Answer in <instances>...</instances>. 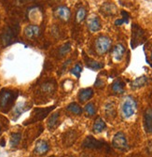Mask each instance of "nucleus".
<instances>
[{"instance_id": "nucleus-27", "label": "nucleus", "mask_w": 152, "mask_h": 157, "mask_svg": "<svg viewBox=\"0 0 152 157\" xmlns=\"http://www.w3.org/2000/svg\"><path fill=\"white\" fill-rule=\"evenodd\" d=\"M106 114L109 116H115L116 115V109L114 103H108L106 106Z\"/></svg>"}, {"instance_id": "nucleus-23", "label": "nucleus", "mask_w": 152, "mask_h": 157, "mask_svg": "<svg viewBox=\"0 0 152 157\" xmlns=\"http://www.w3.org/2000/svg\"><path fill=\"white\" fill-rule=\"evenodd\" d=\"M66 109H67L69 112H71V113H73V114H75V115H81V114H82V111H83L82 109H81V107H80L78 103H76V102L70 103V104L67 106Z\"/></svg>"}, {"instance_id": "nucleus-14", "label": "nucleus", "mask_w": 152, "mask_h": 157, "mask_svg": "<svg viewBox=\"0 0 152 157\" xmlns=\"http://www.w3.org/2000/svg\"><path fill=\"white\" fill-rule=\"evenodd\" d=\"M125 53V47L122 44H117L113 49L112 54L115 61H120Z\"/></svg>"}, {"instance_id": "nucleus-19", "label": "nucleus", "mask_w": 152, "mask_h": 157, "mask_svg": "<svg viewBox=\"0 0 152 157\" xmlns=\"http://www.w3.org/2000/svg\"><path fill=\"white\" fill-rule=\"evenodd\" d=\"M85 61H86V66L87 67L92 69V70H98V69H101L104 65L102 63H99L95 60H92V59H90L88 57H85Z\"/></svg>"}, {"instance_id": "nucleus-6", "label": "nucleus", "mask_w": 152, "mask_h": 157, "mask_svg": "<svg viewBox=\"0 0 152 157\" xmlns=\"http://www.w3.org/2000/svg\"><path fill=\"white\" fill-rule=\"evenodd\" d=\"M87 25H88V28L91 32H98L102 28L100 19L96 15H91V17H89L87 21Z\"/></svg>"}, {"instance_id": "nucleus-10", "label": "nucleus", "mask_w": 152, "mask_h": 157, "mask_svg": "<svg viewBox=\"0 0 152 157\" xmlns=\"http://www.w3.org/2000/svg\"><path fill=\"white\" fill-rule=\"evenodd\" d=\"M144 126L146 133H152V108L147 109L144 114Z\"/></svg>"}, {"instance_id": "nucleus-24", "label": "nucleus", "mask_w": 152, "mask_h": 157, "mask_svg": "<svg viewBox=\"0 0 152 157\" xmlns=\"http://www.w3.org/2000/svg\"><path fill=\"white\" fill-rule=\"evenodd\" d=\"M22 140V135L21 133H12L10 135V140H9V144L12 148L17 147L20 143Z\"/></svg>"}, {"instance_id": "nucleus-12", "label": "nucleus", "mask_w": 152, "mask_h": 157, "mask_svg": "<svg viewBox=\"0 0 152 157\" xmlns=\"http://www.w3.org/2000/svg\"><path fill=\"white\" fill-rule=\"evenodd\" d=\"M40 34V28L37 25H28L24 29V35L28 38H35L37 37Z\"/></svg>"}, {"instance_id": "nucleus-36", "label": "nucleus", "mask_w": 152, "mask_h": 157, "mask_svg": "<svg viewBox=\"0 0 152 157\" xmlns=\"http://www.w3.org/2000/svg\"><path fill=\"white\" fill-rule=\"evenodd\" d=\"M0 146H1V147H5L6 146V140H5L4 137H2V139L0 140Z\"/></svg>"}, {"instance_id": "nucleus-26", "label": "nucleus", "mask_w": 152, "mask_h": 157, "mask_svg": "<svg viewBox=\"0 0 152 157\" xmlns=\"http://www.w3.org/2000/svg\"><path fill=\"white\" fill-rule=\"evenodd\" d=\"M144 49L148 50V53H145L146 54V60L147 62V64L152 67V42L151 43H147L144 46Z\"/></svg>"}, {"instance_id": "nucleus-22", "label": "nucleus", "mask_w": 152, "mask_h": 157, "mask_svg": "<svg viewBox=\"0 0 152 157\" xmlns=\"http://www.w3.org/2000/svg\"><path fill=\"white\" fill-rule=\"evenodd\" d=\"M146 82H147V77L141 76V77L135 78L134 82H132L131 86H132V88H134V89H137V88L143 87Z\"/></svg>"}, {"instance_id": "nucleus-13", "label": "nucleus", "mask_w": 152, "mask_h": 157, "mask_svg": "<svg viewBox=\"0 0 152 157\" xmlns=\"http://www.w3.org/2000/svg\"><path fill=\"white\" fill-rule=\"evenodd\" d=\"M93 95V90L91 88H85V89H81L79 92V100L81 103H84L88 100H90L91 98Z\"/></svg>"}, {"instance_id": "nucleus-32", "label": "nucleus", "mask_w": 152, "mask_h": 157, "mask_svg": "<svg viewBox=\"0 0 152 157\" xmlns=\"http://www.w3.org/2000/svg\"><path fill=\"white\" fill-rule=\"evenodd\" d=\"M81 71H82V67H81V66H80V64H77V65H76V66L72 68L71 73H72L73 75H75L77 78H80V73H81Z\"/></svg>"}, {"instance_id": "nucleus-28", "label": "nucleus", "mask_w": 152, "mask_h": 157, "mask_svg": "<svg viewBox=\"0 0 152 157\" xmlns=\"http://www.w3.org/2000/svg\"><path fill=\"white\" fill-rule=\"evenodd\" d=\"M54 84L51 82H45L41 86V91H43L45 94H50L54 91Z\"/></svg>"}, {"instance_id": "nucleus-37", "label": "nucleus", "mask_w": 152, "mask_h": 157, "mask_svg": "<svg viewBox=\"0 0 152 157\" xmlns=\"http://www.w3.org/2000/svg\"><path fill=\"white\" fill-rule=\"evenodd\" d=\"M55 1H59V0H55Z\"/></svg>"}, {"instance_id": "nucleus-30", "label": "nucleus", "mask_w": 152, "mask_h": 157, "mask_svg": "<svg viewBox=\"0 0 152 157\" xmlns=\"http://www.w3.org/2000/svg\"><path fill=\"white\" fill-rule=\"evenodd\" d=\"M85 111L88 113V115L90 116H92L96 113V109H95V106H94L93 103H88L86 106H85Z\"/></svg>"}, {"instance_id": "nucleus-3", "label": "nucleus", "mask_w": 152, "mask_h": 157, "mask_svg": "<svg viewBox=\"0 0 152 157\" xmlns=\"http://www.w3.org/2000/svg\"><path fill=\"white\" fill-rule=\"evenodd\" d=\"M146 40V34L145 31L137 25H132V40L131 46L132 49H135L138 45L142 44Z\"/></svg>"}, {"instance_id": "nucleus-17", "label": "nucleus", "mask_w": 152, "mask_h": 157, "mask_svg": "<svg viewBox=\"0 0 152 157\" xmlns=\"http://www.w3.org/2000/svg\"><path fill=\"white\" fill-rule=\"evenodd\" d=\"M117 11V8L112 3H105L101 8V12L105 15H114Z\"/></svg>"}, {"instance_id": "nucleus-4", "label": "nucleus", "mask_w": 152, "mask_h": 157, "mask_svg": "<svg viewBox=\"0 0 152 157\" xmlns=\"http://www.w3.org/2000/svg\"><path fill=\"white\" fill-rule=\"evenodd\" d=\"M112 44L111 38L107 36H100L95 40V50L99 54L106 53Z\"/></svg>"}, {"instance_id": "nucleus-16", "label": "nucleus", "mask_w": 152, "mask_h": 157, "mask_svg": "<svg viewBox=\"0 0 152 157\" xmlns=\"http://www.w3.org/2000/svg\"><path fill=\"white\" fill-rule=\"evenodd\" d=\"M106 128V124L105 121L102 119V118L98 117L97 119L95 120V122H94V124H93V127H92L93 132H95V133H101Z\"/></svg>"}, {"instance_id": "nucleus-8", "label": "nucleus", "mask_w": 152, "mask_h": 157, "mask_svg": "<svg viewBox=\"0 0 152 157\" xmlns=\"http://www.w3.org/2000/svg\"><path fill=\"white\" fill-rule=\"evenodd\" d=\"M14 36H15V34H14V31L13 29H11L10 27H7L2 35H1V42L4 46H8L9 45L14 39Z\"/></svg>"}, {"instance_id": "nucleus-18", "label": "nucleus", "mask_w": 152, "mask_h": 157, "mask_svg": "<svg viewBox=\"0 0 152 157\" xmlns=\"http://www.w3.org/2000/svg\"><path fill=\"white\" fill-rule=\"evenodd\" d=\"M28 106L26 105V103H24V102H21V103H18L16 105V107L14 108L13 109V113H14V116L16 118L20 117L24 112H25L26 110H28Z\"/></svg>"}, {"instance_id": "nucleus-34", "label": "nucleus", "mask_w": 152, "mask_h": 157, "mask_svg": "<svg viewBox=\"0 0 152 157\" xmlns=\"http://www.w3.org/2000/svg\"><path fill=\"white\" fill-rule=\"evenodd\" d=\"M147 151H148V153L152 154V141L148 142V144H147Z\"/></svg>"}, {"instance_id": "nucleus-25", "label": "nucleus", "mask_w": 152, "mask_h": 157, "mask_svg": "<svg viewBox=\"0 0 152 157\" xmlns=\"http://www.w3.org/2000/svg\"><path fill=\"white\" fill-rule=\"evenodd\" d=\"M76 137H77V135L75 134V132L74 131H70L69 133H67L65 135V142L64 143H65L67 145V147H69V146H71L75 142Z\"/></svg>"}, {"instance_id": "nucleus-11", "label": "nucleus", "mask_w": 152, "mask_h": 157, "mask_svg": "<svg viewBox=\"0 0 152 157\" xmlns=\"http://www.w3.org/2000/svg\"><path fill=\"white\" fill-rule=\"evenodd\" d=\"M49 150H50V146H49L48 142L43 140H40L35 143V152L37 154H39V155L45 154L46 152L49 151Z\"/></svg>"}, {"instance_id": "nucleus-15", "label": "nucleus", "mask_w": 152, "mask_h": 157, "mask_svg": "<svg viewBox=\"0 0 152 157\" xmlns=\"http://www.w3.org/2000/svg\"><path fill=\"white\" fill-rule=\"evenodd\" d=\"M60 121H59V113L55 112L53 114H51L48 120V127L50 130H54L57 126L59 125Z\"/></svg>"}, {"instance_id": "nucleus-20", "label": "nucleus", "mask_w": 152, "mask_h": 157, "mask_svg": "<svg viewBox=\"0 0 152 157\" xmlns=\"http://www.w3.org/2000/svg\"><path fill=\"white\" fill-rule=\"evenodd\" d=\"M54 109V107L47 108V109H35V116L36 117L35 120H42L49 114L50 111H51Z\"/></svg>"}, {"instance_id": "nucleus-35", "label": "nucleus", "mask_w": 152, "mask_h": 157, "mask_svg": "<svg viewBox=\"0 0 152 157\" xmlns=\"http://www.w3.org/2000/svg\"><path fill=\"white\" fill-rule=\"evenodd\" d=\"M122 24H124V22H123V20H122V19H119V20H117V21L115 22V25H116L117 26H120V25H121Z\"/></svg>"}, {"instance_id": "nucleus-31", "label": "nucleus", "mask_w": 152, "mask_h": 157, "mask_svg": "<svg viewBox=\"0 0 152 157\" xmlns=\"http://www.w3.org/2000/svg\"><path fill=\"white\" fill-rule=\"evenodd\" d=\"M70 50H71V44H70L69 42H67V43H65V45H63V46L59 49V54H60L61 56H64V55H65L67 52H69Z\"/></svg>"}, {"instance_id": "nucleus-1", "label": "nucleus", "mask_w": 152, "mask_h": 157, "mask_svg": "<svg viewBox=\"0 0 152 157\" xmlns=\"http://www.w3.org/2000/svg\"><path fill=\"white\" fill-rule=\"evenodd\" d=\"M18 96L17 92L4 89L0 92V110L7 112Z\"/></svg>"}, {"instance_id": "nucleus-2", "label": "nucleus", "mask_w": 152, "mask_h": 157, "mask_svg": "<svg viewBox=\"0 0 152 157\" xmlns=\"http://www.w3.org/2000/svg\"><path fill=\"white\" fill-rule=\"evenodd\" d=\"M137 109V103L134 97L130 95L126 96L121 104V114L125 119H129L134 115Z\"/></svg>"}, {"instance_id": "nucleus-7", "label": "nucleus", "mask_w": 152, "mask_h": 157, "mask_svg": "<svg viewBox=\"0 0 152 157\" xmlns=\"http://www.w3.org/2000/svg\"><path fill=\"white\" fill-rule=\"evenodd\" d=\"M54 15L59 18L62 21H65V22H67L68 20L70 19V15H71V12H70V10L65 7V6H59L54 11Z\"/></svg>"}, {"instance_id": "nucleus-33", "label": "nucleus", "mask_w": 152, "mask_h": 157, "mask_svg": "<svg viewBox=\"0 0 152 157\" xmlns=\"http://www.w3.org/2000/svg\"><path fill=\"white\" fill-rule=\"evenodd\" d=\"M121 15H122V20H123V22L124 24H128L129 23V13L125 10H121Z\"/></svg>"}, {"instance_id": "nucleus-9", "label": "nucleus", "mask_w": 152, "mask_h": 157, "mask_svg": "<svg viewBox=\"0 0 152 157\" xmlns=\"http://www.w3.org/2000/svg\"><path fill=\"white\" fill-rule=\"evenodd\" d=\"M82 146L84 148H88V149H99L103 146V142L95 140L92 136H88L85 139V140L82 143Z\"/></svg>"}, {"instance_id": "nucleus-29", "label": "nucleus", "mask_w": 152, "mask_h": 157, "mask_svg": "<svg viewBox=\"0 0 152 157\" xmlns=\"http://www.w3.org/2000/svg\"><path fill=\"white\" fill-rule=\"evenodd\" d=\"M86 17V10L83 8H80L77 11V15H76V19H77V22L81 23Z\"/></svg>"}, {"instance_id": "nucleus-21", "label": "nucleus", "mask_w": 152, "mask_h": 157, "mask_svg": "<svg viewBox=\"0 0 152 157\" xmlns=\"http://www.w3.org/2000/svg\"><path fill=\"white\" fill-rule=\"evenodd\" d=\"M124 86H125V83L121 80H116L112 84V91L116 94H123Z\"/></svg>"}, {"instance_id": "nucleus-5", "label": "nucleus", "mask_w": 152, "mask_h": 157, "mask_svg": "<svg viewBox=\"0 0 152 157\" xmlns=\"http://www.w3.org/2000/svg\"><path fill=\"white\" fill-rule=\"evenodd\" d=\"M112 145L114 148H116L120 151H127L129 149L128 141L126 139V136L123 132H118L113 136Z\"/></svg>"}]
</instances>
